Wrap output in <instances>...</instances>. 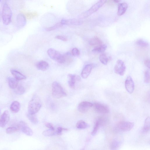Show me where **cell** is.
<instances>
[{"label": "cell", "mask_w": 150, "mask_h": 150, "mask_svg": "<svg viewBox=\"0 0 150 150\" xmlns=\"http://www.w3.org/2000/svg\"><path fill=\"white\" fill-rule=\"evenodd\" d=\"M94 66V65L91 64L86 65L81 71V77L83 79L87 78L90 75Z\"/></svg>", "instance_id": "obj_14"}, {"label": "cell", "mask_w": 150, "mask_h": 150, "mask_svg": "<svg viewBox=\"0 0 150 150\" xmlns=\"http://www.w3.org/2000/svg\"><path fill=\"white\" fill-rule=\"evenodd\" d=\"M41 107V103L40 99L36 95H34L28 103V113L35 114L39 111Z\"/></svg>", "instance_id": "obj_1"}, {"label": "cell", "mask_w": 150, "mask_h": 150, "mask_svg": "<svg viewBox=\"0 0 150 150\" xmlns=\"http://www.w3.org/2000/svg\"><path fill=\"white\" fill-rule=\"evenodd\" d=\"M1 13H0V20H1Z\"/></svg>", "instance_id": "obj_42"}, {"label": "cell", "mask_w": 150, "mask_h": 150, "mask_svg": "<svg viewBox=\"0 0 150 150\" xmlns=\"http://www.w3.org/2000/svg\"><path fill=\"white\" fill-rule=\"evenodd\" d=\"M49 67L48 63L44 61L39 62L36 64V67L40 70L45 71Z\"/></svg>", "instance_id": "obj_18"}, {"label": "cell", "mask_w": 150, "mask_h": 150, "mask_svg": "<svg viewBox=\"0 0 150 150\" xmlns=\"http://www.w3.org/2000/svg\"><path fill=\"white\" fill-rule=\"evenodd\" d=\"M89 44L95 47L102 45L103 42L101 40L97 37H94L90 39L89 41Z\"/></svg>", "instance_id": "obj_23"}, {"label": "cell", "mask_w": 150, "mask_h": 150, "mask_svg": "<svg viewBox=\"0 0 150 150\" xmlns=\"http://www.w3.org/2000/svg\"><path fill=\"white\" fill-rule=\"evenodd\" d=\"M19 129L23 132L28 136H31L33 134V131L25 122L21 121L18 125Z\"/></svg>", "instance_id": "obj_8"}, {"label": "cell", "mask_w": 150, "mask_h": 150, "mask_svg": "<svg viewBox=\"0 0 150 150\" xmlns=\"http://www.w3.org/2000/svg\"><path fill=\"white\" fill-rule=\"evenodd\" d=\"M150 60L149 59H146L144 61V64L145 66L148 68L149 69L150 68Z\"/></svg>", "instance_id": "obj_39"}, {"label": "cell", "mask_w": 150, "mask_h": 150, "mask_svg": "<svg viewBox=\"0 0 150 150\" xmlns=\"http://www.w3.org/2000/svg\"><path fill=\"white\" fill-rule=\"evenodd\" d=\"M107 2V0H100L93 5L88 10L83 13L81 15L83 18L87 17L96 12Z\"/></svg>", "instance_id": "obj_5"}, {"label": "cell", "mask_w": 150, "mask_h": 150, "mask_svg": "<svg viewBox=\"0 0 150 150\" xmlns=\"http://www.w3.org/2000/svg\"><path fill=\"white\" fill-rule=\"evenodd\" d=\"M47 53L51 59L59 63H64L66 61L65 57L54 49H49L47 51Z\"/></svg>", "instance_id": "obj_4"}, {"label": "cell", "mask_w": 150, "mask_h": 150, "mask_svg": "<svg viewBox=\"0 0 150 150\" xmlns=\"http://www.w3.org/2000/svg\"><path fill=\"white\" fill-rule=\"evenodd\" d=\"M136 44L139 46L144 47H147L149 46V44L147 42L141 39L137 40Z\"/></svg>", "instance_id": "obj_28"}, {"label": "cell", "mask_w": 150, "mask_h": 150, "mask_svg": "<svg viewBox=\"0 0 150 150\" xmlns=\"http://www.w3.org/2000/svg\"><path fill=\"white\" fill-rule=\"evenodd\" d=\"M134 125L133 122L127 121H122L118 124L117 127L121 131H128L131 130Z\"/></svg>", "instance_id": "obj_7"}, {"label": "cell", "mask_w": 150, "mask_h": 150, "mask_svg": "<svg viewBox=\"0 0 150 150\" xmlns=\"http://www.w3.org/2000/svg\"><path fill=\"white\" fill-rule=\"evenodd\" d=\"M150 117H147L145 120L144 130L145 132H147L150 130Z\"/></svg>", "instance_id": "obj_30"}, {"label": "cell", "mask_w": 150, "mask_h": 150, "mask_svg": "<svg viewBox=\"0 0 150 150\" xmlns=\"http://www.w3.org/2000/svg\"><path fill=\"white\" fill-rule=\"evenodd\" d=\"M119 144L116 141H114L112 142L111 145V148L113 149H116L118 147Z\"/></svg>", "instance_id": "obj_36"}, {"label": "cell", "mask_w": 150, "mask_h": 150, "mask_svg": "<svg viewBox=\"0 0 150 150\" xmlns=\"http://www.w3.org/2000/svg\"><path fill=\"white\" fill-rule=\"evenodd\" d=\"M14 89L15 93L18 95L23 94L25 91V88L21 85H18Z\"/></svg>", "instance_id": "obj_27"}, {"label": "cell", "mask_w": 150, "mask_h": 150, "mask_svg": "<svg viewBox=\"0 0 150 150\" xmlns=\"http://www.w3.org/2000/svg\"><path fill=\"white\" fill-rule=\"evenodd\" d=\"M27 117L29 120L33 124H36L38 123V119L35 114H31L28 113Z\"/></svg>", "instance_id": "obj_25"}, {"label": "cell", "mask_w": 150, "mask_h": 150, "mask_svg": "<svg viewBox=\"0 0 150 150\" xmlns=\"http://www.w3.org/2000/svg\"><path fill=\"white\" fill-rule=\"evenodd\" d=\"M16 23L17 26L19 28H22L25 25L26 19L24 14L19 13L18 15L16 17Z\"/></svg>", "instance_id": "obj_15"}, {"label": "cell", "mask_w": 150, "mask_h": 150, "mask_svg": "<svg viewBox=\"0 0 150 150\" xmlns=\"http://www.w3.org/2000/svg\"><path fill=\"white\" fill-rule=\"evenodd\" d=\"M88 126V124L82 120L78 121L76 124V127L79 129H85L87 128Z\"/></svg>", "instance_id": "obj_26"}, {"label": "cell", "mask_w": 150, "mask_h": 150, "mask_svg": "<svg viewBox=\"0 0 150 150\" xmlns=\"http://www.w3.org/2000/svg\"><path fill=\"white\" fill-rule=\"evenodd\" d=\"M8 81L9 87L12 89H14L18 85V80L15 78L8 77Z\"/></svg>", "instance_id": "obj_22"}, {"label": "cell", "mask_w": 150, "mask_h": 150, "mask_svg": "<svg viewBox=\"0 0 150 150\" xmlns=\"http://www.w3.org/2000/svg\"><path fill=\"white\" fill-rule=\"evenodd\" d=\"M56 134L54 130L50 129L44 131L42 132V134L45 136H53Z\"/></svg>", "instance_id": "obj_31"}, {"label": "cell", "mask_w": 150, "mask_h": 150, "mask_svg": "<svg viewBox=\"0 0 150 150\" xmlns=\"http://www.w3.org/2000/svg\"><path fill=\"white\" fill-rule=\"evenodd\" d=\"M19 129L17 127H8L6 129V132L8 134H11L16 132Z\"/></svg>", "instance_id": "obj_33"}, {"label": "cell", "mask_w": 150, "mask_h": 150, "mask_svg": "<svg viewBox=\"0 0 150 150\" xmlns=\"http://www.w3.org/2000/svg\"><path fill=\"white\" fill-rule=\"evenodd\" d=\"M1 0H0V1H1Z\"/></svg>", "instance_id": "obj_43"}, {"label": "cell", "mask_w": 150, "mask_h": 150, "mask_svg": "<svg viewBox=\"0 0 150 150\" xmlns=\"http://www.w3.org/2000/svg\"><path fill=\"white\" fill-rule=\"evenodd\" d=\"M20 104L17 101L13 102L10 106L11 110L14 113L18 112L20 110Z\"/></svg>", "instance_id": "obj_21"}, {"label": "cell", "mask_w": 150, "mask_h": 150, "mask_svg": "<svg viewBox=\"0 0 150 150\" xmlns=\"http://www.w3.org/2000/svg\"><path fill=\"white\" fill-rule=\"evenodd\" d=\"M144 82L146 83H149L150 82V72L148 70H147L145 72Z\"/></svg>", "instance_id": "obj_34"}, {"label": "cell", "mask_w": 150, "mask_h": 150, "mask_svg": "<svg viewBox=\"0 0 150 150\" xmlns=\"http://www.w3.org/2000/svg\"><path fill=\"white\" fill-rule=\"evenodd\" d=\"M67 129L62 127H58L56 131V133L58 135H60L62 134V131L63 130H67Z\"/></svg>", "instance_id": "obj_37"}, {"label": "cell", "mask_w": 150, "mask_h": 150, "mask_svg": "<svg viewBox=\"0 0 150 150\" xmlns=\"http://www.w3.org/2000/svg\"><path fill=\"white\" fill-rule=\"evenodd\" d=\"M63 25L60 22L56 24L53 26L46 28L45 30L47 31H52L59 28L61 27Z\"/></svg>", "instance_id": "obj_32"}, {"label": "cell", "mask_w": 150, "mask_h": 150, "mask_svg": "<svg viewBox=\"0 0 150 150\" xmlns=\"http://www.w3.org/2000/svg\"><path fill=\"white\" fill-rule=\"evenodd\" d=\"M113 1L115 3H118L121 1V0H113Z\"/></svg>", "instance_id": "obj_41"}, {"label": "cell", "mask_w": 150, "mask_h": 150, "mask_svg": "<svg viewBox=\"0 0 150 150\" xmlns=\"http://www.w3.org/2000/svg\"><path fill=\"white\" fill-rule=\"evenodd\" d=\"M128 4L126 3H123L119 4L118 6L117 14L121 16L124 14L128 8Z\"/></svg>", "instance_id": "obj_17"}, {"label": "cell", "mask_w": 150, "mask_h": 150, "mask_svg": "<svg viewBox=\"0 0 150 150\" xmlns=\"http://www.w3.org/2000/svg\"><path fill=\"white\" fill-rule=\"evenodd\" d=\"M10 114L7 110H5L1 115L0 118V127H4L8 122Z\"/></svg>", "instance_id": "obj_13"}, {"label": "cell", "mask_w": 150, "mask_h": 150, "mask_svg": "<svg viewBox=\"0 0 150 150\" xmlns=\"http://www.w3.org/2000/svg\"><path fill=\"white\" fill-rule=\"evenodd\" d=\"M104 122V119L102 117L99 118L96 120L93 129L91 133V134L92 136H94L96 134L100 126Z\"/></svg>", "instance_id": "obj_16"}, {"label": "cell", "mask_w": 150, "mask_h": 150, "mask_svg": "<svg viewBox=\"0 0 150 150\" xmlns=\"http://www.w3.org/2000/svg\"><path fill=\"white\" fill-rule=\"evenodd\" d=\"M61 22L64 25H78L82 23V21L77 19H63Z\"/></svg>", "instance_id": "obj_12"}, {"label": "cell", "mask_w": 150, "mask_h": 150, "mask_svg": "<svg viewBox=\"0 0 150 150\" xmlns=\"http://www.w3.org/2000/svg\"><path fill=\"white\" fill-rule=\"evenodd\" d=\"M93 106L95 110L98 112L107 113L109 112V109L108 107L102 103H96L93 104Z\"/></svg>", "instance_id": "obj_9"}, {"label": "cell", "mask_w": 150, "mask_h": 150, "mask_svg": "<svg viewBox=\"0 0 150 150\" xmlns=\"http://www.w3.org/2000/svg\"><path fill=\"white\" fill-rule=\"evenodd\" d=\"M76 76L75 75L69 74L68 75L69 80L68 83L69 87L72 89H74L75 87Z\"/></svg>", "instance_id": "obj_20"}, {"label": "cell", "mask_w": 150, "mask_h": 150, "mask_svg": "<svg viewBox=\"0 0 150 150\" xmlns=\"http://www.w3.org/2000/svg\"><path fill=\"white\" fill-rule=\"evenodd\" d=\"M125 86L127 91L130 93H132L134 91V81L130 76H128L125 82Z\"/></svg>", "instance_id": "obj_11"}, {"label": "cell", "mask_w": 150, "mask_h": 150, "mask_svg": "<svg viewBox=\"0 0 150 150\" xmlns=\"http://www.w3.org/2000/svg\"><path fill=\"white\" fill-rule=\"evenodd\" d=\"M52 94L53 97L56 98L64 97L67 95L61 85L56 81L52 83Z\"/></svg>", "instance_id": "obj_2"}, {"label": "cell", "mask_w": 150, "mask_h": 150, "mask_svg": "<svg viewBox=\"0 0 150 150\" xmlns=\"http://www.w3.org/2000/svg\"><path fill=\"white\" fill-rule=\"evenodd\" d=\"M12 13L10 8L7 4L3 5L2 17L3 24L5 25H8L11 21Z\"/></svg>", "instance_id": "obj_3"}, {"label": "cell", "mask_w": 150, "mask_h": 150, "mask_svg": "<svg viewBox=\"0 0 150 150\" xmlns=\"http://www.w3.org/2000/svg\"><path fill=\"white\" fill-rule=\"evenodd\" d=\"M55 38L57 39L63 41H66L67 40V38L65 37L62 35L56 36Z\"/></svg>", "instance_id": "obj_38"}, {"label": "cell", "mask_w": 150, "mask_h": 150, "mask_svg": "<svg viewBox=\"0 0 150 150\" xmlns=\"http://www.w3.org/2000/svg\"><path fill=\"white\" fill-rule=\"evenodd\" d=\"M126 70L125 66L122 61L118 59L114 67L115 72L120 76H123L125 74Z\"/></svg>", "instance_id": "obj_6"}, {"label": "cell", "mask_w": 150, "mask_h": 150, "mask_svg": "<svg viewBox=\"0 0 150 150\" xmlns=\"http://www.w3.org/2000/svg\"><path fill=\"white\" fill-rule=\"evenodd\" d=\"M45 125L49 129L54 130V127L51 123L49 122L46 123L45 124Z\"/></svg>", "instance_id": "obj_40"}, {"label": "cell", "mask_w": 150, "mask_h": 150, "mask_svg": "<svg viewBox=\"0 0 150 150\" xmlns=\"http://www.w3.org/2000/svg\"><path fill=\"white\" fill-rule=\"evenodd\" d=\"M10 71L14 78L18 80H21L26 79V77L20 72L13 69H11Z\"/></svg>", "instance_id": "obj_19"}, {"label": "cell", "mask_w": 150, "mask_h": 150, "mask_svg": "<svg viewBox=\"0 0 150 150\" xmlns=\"http://www.w3.org/2000/svg\"><path fill=\"white\" fill-rule=\"evenodd\" d=\"M72 55L75 57L79 56L80 54L79 50L76 48H73L71 50Z\"/></svg>", "instance_id": "obj_35"}, {"label": "cell", "mask_w": 150, "mask_h": 150, "mask_svg": "<svg viewBox=\"0 0 150 150\" xmlns=\"http://www.w3.org/2000/svg\"><path fill=\"white\" fill-rule=\"evenodd\" d=\"M99 59L101 62L104 65H106L108 62V58L105 53L100 54L99 57Z\"/></svg>", "instance_id": "obj_29"}, {"label": "cell", "mask_w": 150, "mask_h": 150, "mask_svg": "<svg viewBox=\"0 0 150 150\" xmlns=\"http://www.w3.org/2000/svg\"><path fill=\"white\" fill-rule=\"evenodd\" d=\"M107 48V46L106 45L102 44L95 47L92 51L94 52H102L105 50Z\"/></svg>", "instance_id": "obj_24"}, {"label": "cell", "mask_w": 150, "mask_h": 150, "mask_svg": "<svg viewBox=\"0 0 150 150\" xmlns=\"http://www.w3.org/2000/svg\"><path fill=\"white\" fill-rule=\"evenodd\" d=\"M93 106V104L88 101L80 103L78 106L79 111L82 113L86 112Z\"/></svg>", "instance_id": "obj_10"}]
</instances>
